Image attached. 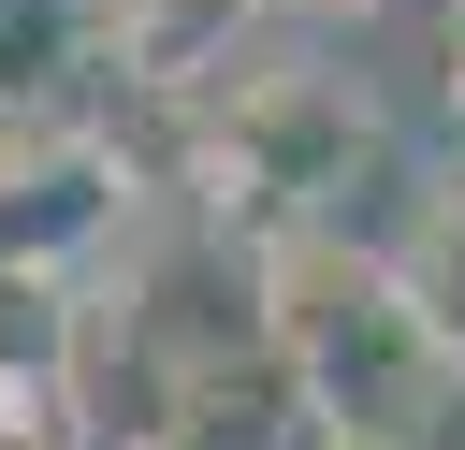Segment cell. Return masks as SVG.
I'll return each mask as SVG.
<instances>
[{
    "instance_id": "4",
    "label": "cell",
    "mask_w": 465,
    "mask_h": 450,
    "mask_svg": "<svg viewBox=\"0 0 465 450\" xmlns=\"http://www.w3.org/2000/svg\"><path fill=\"white\" fill-rule=\"evenodd\" d=\"M450 102H465V0H450Z\"/></svg>"
},
{
    "instance_id": "1",
    "label": "cell",
    "mask_w": 465,
    "mask_h": 450,
    "mask_svg": "<svg viewBox=\"0 0 465 450\" xmlns=\"http://www.w3.org/2000/svg\"><path fill=\"white\" fill-rule=\"evenodd\" d=\"M291 406H305L291 377H247V392H232L218 363H189V377L160 392V421H145V450H291Z\"/></svg>"
},
{
    "instance_id": "3",
    "label": "cell",
    "mask_w": 465,
    "mask_h": 450,
    "mask_svg": "<svg viewBox=\"0 0 465 450\" xmlns=\"http://www.w3.org/2000/svg\"><path fill=\"white\" fill-rule=\"evenodd\" d=\"M232 15H247V0H116V58H131V73H203V58L232 44Z\"/></svg>"
},
{
    "instance_id": "2",
    "label": "cell",
    "mask_w": 465,
    "mask_h": 450,
    "mask_svg": "<svg viewBox=\"0 0 465 450\" xmlns=\"http://www.w3.org/2000/svg\"><path fill=\"white\" fill-rule=\"evenodd\" d=\"M392 305L421 319V348H436V363H465V174L392 232Z\"/></svg>"
}]
</instances>
